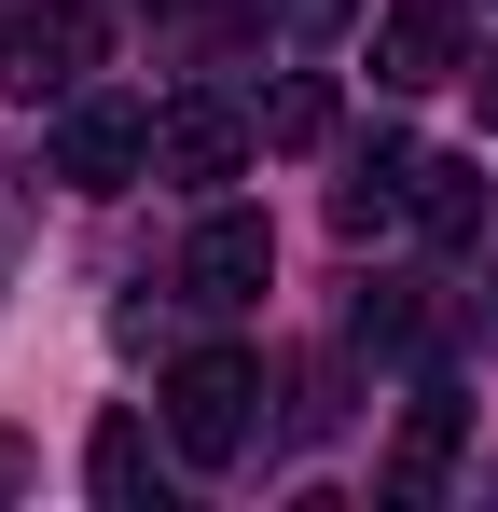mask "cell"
Returning <instances> with one entry per match:
<instances>
[{
    "mask_svg": "<svg viewBox=\"0 0 498 512\" xmlns=\"http://www.w3.org/2000/svg\"><path fill=\"white\" fill-rule=\"evenodd\" d=\"M263 277H277L263 208H208V222H194V250H180V291H194V305H263Z\"/></svg>",
    "mask_w": 498,
    "mask_h": 512,
    "instance_id": "cell-5",
    "label": "cell"
},
{
    "mask_svg": "<svg viewBox=\"0 0 498 512\" xmlns=\"http://www.w3.org/2000/svg\"><path fill=\"white\" fill-rule=\"evenodd\" d=\"M485 346H498V263H485Z\"/></svg>",
    "mask_w": 498,
    "mask_h": 512,
    "instance_id": "cell-14",
    "label": "cell"
},
{
    "mask_svg": "<svg viewBox=\"0 0 498 512\" xmlns=\"http://www.w3.org/2000/svg\"><path fill=\"white\" fill-rule=\"evenodd\" d=\"M471 84H485V125H498V56H485V70H471Z\"/></svg>",
    "mask_w": 498,
    "mask_h": 512,
    "instance_id": "cell-13",
    "label": "cell"
},
{
    "mask_svg": "<svg viewBox=\"0 0 498 512\" xmlns=\"http://www.w3.org/2000/svg\"><path fill=\"white\" fill-rule=\"evenodd\" d=\"M56 180H70V194H125V180H153V111H125V97H70V111H56Z\"/></svg>",
    "mask_w": 498,
    "mask_h": 512,
    "instance_id": "cell-3",
    "label": "cell"
},
{
    "mask_svg": "<svg viewBox=\"0 0 498 512\" xmlns=\"http://www.w3.org/2000/svg\"><path fill=\"white\" fill-rule=\"evenodd\" d=\"M83 485H97L111 512L166 499V471H153V429H139V416H97V443H83Z\"/></svg>",
    "mask_w": 498,
    "mask_h": 512,
    "instance_id": "cell-9",
    "label": "cell"
},
{
    "mask_svg": "<svg viewBox=\"0 0 498 512\" xmlns=\"http://www.w3.org/2000/svg\"><path fill=\"white\" fill-rule=\"evenodd\" d=\"M249 402H263V360L194 346V360L166 374V443H180L194 471H236V457H249Z\"/></svg>",
    "mask_w": 498,
    "mask_h": 512,
    "instance_id": "cell-2",
    "label": "cell"
},
{
    "mask_svg": "<svg viewBox=\"0 0 498 512\" xmlns=\"http://www.w3.org/2000/svg\"><path fill=\"white\" fill-rule=\"evenodd\" d=\"M97 56H111V14L97 0H28L14 28H0V84L28 97V111H70L97 84Z\"/></svg>",
    "mask_w": 498,
    "mask_h": 512,
    "instance_id": "cell-1",
    "label": "cell"
},
{
    "mask_svg": "<svg viewBox=\"0 0 498 512\" xmlns=\"http://www.w3.org/2000/svg\"><path fill=\"white\" fill-rule=\"evenodd\" d=\"M249 139H263V153H319V139H332V84H319V70H291V84L249 111Z\"/></svg>",
    "mask_w": 498,
    "mask_h": 512,
    "instance_id": "cell-10",
    "label": "cell"
},
{
    "mask_svg": "<svg viewBox=\"0 0 498 512\" xmlns=\"http://www.w3.org/2000/svg\"><path fill=\"white\" fill-rule=\"evenodd\" d=\"M374 84H457V0H388L374 14Z\"/></svg>",
    "mask_w": 498,
    "mask_h": 512,
    "instance_id": "cell-6",
    "label": "cell"
},
{
    "mask_svg": "<svg viewBox=\"0 0 498 512\" xmlns=\"http://www.w3.org/2000/svg\"><path fill=\"white\" fill-rule=\"evenodd\" d=\"M263 14H277V28H291V42H332V28H346V14H360V0H263Z\"/></svg>",
    "mask_w": 498,
    "mask_h": 512,
    "instance_id": "cell-12",
    "label": "cell"
},
{
    "mask_svg": "<svg viewBox=\"0 0 498 512\" xmlns=\"http://www.w3.org/2000/svg\"><path fill=\"white\" fill-rule=\"evenodd\" d=\"M429 250H485V167L471 153H415V208H402Z\"/></svg>",
    "mask_w": 498,
    "mask_h": 512,
    "instance_id": "cell-7",
    "label": "cell"
},
{
    "mask_svg": "<svg viewBox=\"0 0 498 512\" xmlns=\"http://www.w3.org/2000/svg\"><path fill=\"white\" fill-rule=\"evenodd\" d=\"M457 429H471V402H457V388H415L402 443H388V499H429V485L457 471Z\"/></svg>",
    "mask_w": 498,
    "mask_h": 512,
    "instance_id": "cell-8",
    "label": "cell"
},
{
    "mask_svg": "<svg viewBox=\"0 0 498 512\" xmlns=\"http://www.w3.org/2000/svg\"><path fill=\"white\" fill-rule=\"evenodd\" d=\"M236 167H249V111H222V97H166V111H153V180L222 194Z\"/></svg>",
    "mask_w": 498,
    "mask_h": 512,
    "instance_id": "cell-4",
    "label": "cell"
},
{
    "mask_svg": "<svg viewBox=\"0 0 498 512\" xmlns=\"http://www.w3.org/2000/svg\"><path fill=\"white\" fill-rule=\"evenodd\" d=\"M415 333H429L415 291H360V346H415Z\"/></svg>",
    "mask_w": 498,
    "mask_h": 512,
    "instance_id": "cell-11",
    "label": "cell"
}]
</instances>
